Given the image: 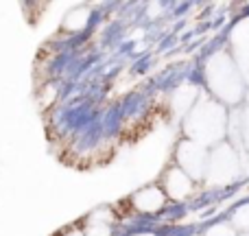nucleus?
<instances>
[{
  "label": "nucleus",
  "mask_w": 249,
  "mask_h": 236,
  "mask_svg": "<svg viewBox=\"0 0 249 236\" xmlns=\"http://www.w3.org/2000/svg\"><path fill=\"white\" fill-rule=\"evenodd\" d=\"M232 223H234V228L245 230V234L249 232V203H245V206H241L236 212H234Z\"/></svg>",
  "instance_id": "1a4fd4ad"
},
{
  "label": "nucleus",
  "mask_w": 249,
  "mask_h": 236,
  "mask_svg": "<svg viewBox=\"0 0 249 236\" xmlns=\"http://www.w3.org/2000/svg\"><path fill=\"white\" fill-rule=\"evenodd\" d=\"M177 166L184 173H188L193 180L203 177L208 168V155L203 151V146L193 140H184L177 149Z\"/></svg>",
  "instance_id": "7ed1b4c3"
},
{
  "label": "nucleus",
  "mask_w": 249,
  "mask_h": 236,
  "mask_svg": "<svg viewBox=\"0 0 249 236\" xmlns=\"http://www.w3.org/2000/svg\"><path fill=\"white\" fill-rule=\"evenodd\" d=\"M193 184H195V180L188 173L181 171L179 166L166 168V173H164V177H162L164 195H166L168 199H175V201H181V199L190 197V195H193Z\"/></svg>",
  "instance_id": "39448f33"
},
{
  "label": "nucleus",
  "mask_w": 249,
  "mask_h": 236,
  "mask_svg": "<svg viewBox=\"0 0 249 236\" xmlns=\"http://www.w3.org/2000/svg\"><path fill=\"white\" fill-rule=\"evenodd\" d=\"M208 86L212 88L216 96L225 103H236L243 96L241 74L236 70V64L228 55H214L206 66Z\"/></svg>",
  "instance_id": "f257e3e1"
},
{
  "label": "nucleus",
  "mask_w": 249,
  "mask_h": 236,
  "mask_svg": "<svg viewBox=\"0 0 249 236\" xmlns=\"http://www.w3.org/2000/svg\"><path fill=\"white\" fill-rule=\"evenodd\" d=\"M206 236H236V234H234V228H230V225H216Z\"/></svg>",
  "instance_id": "9d476101"
},
{
  "label": "nucleus",
  "mask_w": 249,
  "mask_h": 236,
  "mask_svg": "<svg viewBox=\"0 0 249 236\" xmlns=\"http://www.w3.org/2000/svg\"><path fill=\"white\" fill-rule=\"evenodd\" d=\"M243 236H249V232H247V234H243Z\"/></svg>",
  "instance_id": "f8f14e48"
},
{
  "label": "nucleus",
  "mask_w": 249,
  "mask_h": 236,
  "mask_svg": "<svg viewBox=\"0 0 249 236\" xmlns=\"http://www.w3.org/2000/svg\"><path fill=\"white\" fill-rule=\"evenodd\" d=\"M66 236H86V234H83V230H70Z\"/></svg>",
  "instance_id": "9b49d317"
},
{
  "label": "nucleus",
  "mask_w": 249,
  "mask_h": 236,
  "mask_svg": "<svg viewBox=\"0 0 249 236\" xmlns=\"http://www.w3.org/2000/svg\"><path fill=\"white\" fill-rule=\"evenodd\" d=\"M236 164L238 160L234 149L228 145H221L216 146L214 155L208 158V173H210L214 184H225V182H230L236 175Z\"/></svg>",
  "instance_id": "20e7f679"
},
{
  "label": "nucleus",
  "mask_w": 249,
  "mask_h": 236,
  "mask_svg": "<svg viewBox=\"0 0 249 236\" xmlns=\"http://www.w3.org/2000/svg\"><path fill=\"white\" fill-rule=\"evenodd\" d=\"M186 131L190 133L188 140L203 146V142L221 140L225 131V114L223 108L214 101H203L193 109V116L188 118Z\"/></svg>",
  "instance_id": "f03ea898"
},
{
  "label": "nucleus",
  "mask_w": 249,
  "mask_h": 236,
  "mask_svg": "<svg viewBox=\"0 0 249 236\" xmlns=\"http://www.w3.org/2000/svg\"><path fill=\"white\" fill-rule=\"evenodd\" d=\"M83 234L86 236H112V217H109V210L92 212Z\"/></svg>",
  "instance_id": "0eeeda50"
},
{
  "label": "nucleus",
  "mask_w": 249,
  "mask_h": 236,
  "mask_svg": "<svg viewBox=\"0 0 249 236\" xmlns=\"http://www.w3.org/2000/svg\"><path fill=\"white\" fill-rule=\"evenodd\" d=\"M86 24H88V11L86 9H77V11L68 13V18H66V22H64V26L68 31H79Z\"/></svg>",
  "instance_id": "6e6552de"
},
{
  "label": "nucleus",
  "mask_w": 249,
  "mask_h": 236,
  "mask_svg": "<svg viewBox=\"0 0 249 236\" xmlns=\"http://www.w3.org/2000/svg\"><path fill=\"white\" fill-rule=\"evenodd\" d=\"M166 195H164L162 186L153 184V186H146V188L138 190L136 195L131 197V203L138 212H146V215H155L160 212L164 206H166Z\"/></svg>",
  "instance_id": "423d86ee"
}]
</instances>
